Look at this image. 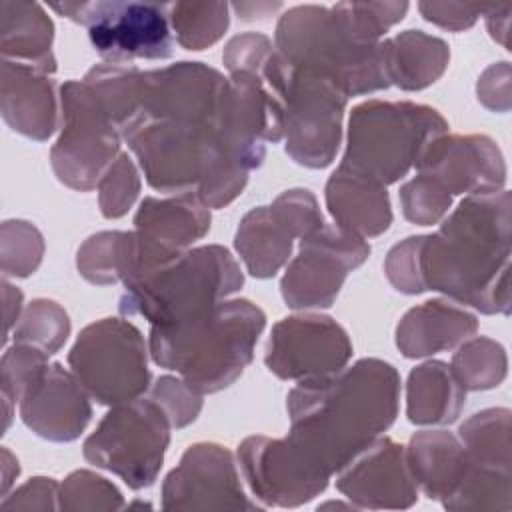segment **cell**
I'll return each instance as SVG.
<instances>
[{
	"mask_svg": "<svg viewBox=\"0 0 512 512\" xmlns=\"http://www.w3.org/2000/svg\"><path fill=\"white\" fill-rule=\"evenodd\" d=\"M400 204L406 220L418 226H432L452 206V196L428 174L418 172L400 188Z\"/></svg>",
	"mask_w": 512,
	"mask_h": 512,
	"instance_id": "f35d334b",
	"label": "cell"
},
{
	"mask_svg": "<svg viewBox=\"0 0 512 512\" xmlns=\"http://www.w3.org/2000/svg\"><path fill=\"white\" fill-rule=\"evenodd\" d=\"M466 390L442 360H428L410 370L406 382V416L412 424L434 426L458 420Z\"/></svg>",
	"mask_w": 512,
	"mask_h": 512,
	"instance_id": "484cf974",
	"label": "cell"
},
{
	"mask_svg": "<svg viewBox=\"0 0 512 512\" xmlns=\"http://www.w3.org/2000/svg\"><path fill=\"white\" fill-rule=\"evenodd\" d=\"M274 46L270 42L268 36L260 34V32H244L234 36L224 52H222V60L224 66L228 68V72H262L264 64L268 62V58L272 56Z\"/></svg>",
	"mask_w": 512,
	"mask_h": 512,
	"instance_id": "f6af8a7d",
	"label": "cell"
},
{
	"mask_svg": "<svg viewBox=\"0 0 512 512\" xmlns=\"http://www.w3.org/2000/svg\"><path fill=\"white\" fill-rule=\"evenodd\" d=\"M4 288V316H6V338L14 326V322H18L20 318V310H22V292L12 286L6 278L2 282Z\"/></svg>",
	"mask_w": 512,
	"mask_h": 512,
	"instance_id": "f907efd6",
	"label": "cell"
},
{
	"mask_svg": "<svg viewBox=\"0 0 512 512\" xmlns=\"http://www.w3.org/2000/svg\"><path fill=\"white\" fill-rule=\"evenodd\" d=\"M210 230V208L194 192L146 196L134 216V258L124 284L186 252Z\"/></svg>",
	"mask_w": 512,
	"mask_h": 512,
	"instance_id": "e0dca14e",
	"label": "cell"
},
{
	"mask_svg": "<svg viewBox=\"0 0 512 512\" xmlns=\"http://www.w3.org/2000/svg\"><path fill=\"white\" fill-rule=\"evenodd\" d=\"M468 464L490 472H510V410L488 408L470 416L458 430Z\"/></svg>",
	"mask_w": 512,
	"mask_h": 512,
	"instance_id": "f546056e",
	"label": "cell"
},
{
	"mask_svg": "<svg viewBox=\"0 0 512 512\" xmlns=\"http://www.w3.org/2000/svg\"><path fill=\"white\" fill-rule=\"evenodd\" d=\"M406 458L418 488L440 502L456 492L468 466L460 438L446 430L416 432L406 446Z\"/></svg>",
	"mask_w": 512,
	"mask_h": 512,
	"instance_id": "d4e9b609",
	"label": "cell"
},
{
	"mask_svg": "<svg viewBox=\"0 0 512 512\" xmlns=\"http://www.w3.org/2000/svg\"><path fill=\"white\" fill-rule=\"evenodd\" d=\"M44 254L40 230L26 220H6L0 230V260L4 278H26L36 272Z\"/></svg>",
	"mask_w": 512,
	"mask_h": 512,
	"instance_id": "d590c367",
	"label": "cell"
},
{
	"mask_svg": "<svg viewBox=\"0 0 512 512\" xmlns=\"http://www.w3.org/2000/svg\"><path fill=\"white\" fill-rule=\"evenodd\" d=\"M370 254V244L324 222L300 238V250L286 266L280 292L286 306L294 310L328 308L334 304L348 272L356 270Z\"/></svg>",
	"mask_w": 512,
	"mask_h": 512,
	"instance_id": "7c38bea8",
	"label": "cell"
},
{
	"mask_svg": "<svg viewBox=\"0 0 512 512\" xmlns=\"http://www.w3.org/2000/svg\"><path fill=\"white\" fill-rule=\"evenodd\" d=\"M478 100L494 110V112H508L510 110V64L498 62L490 64L476 84Z\"/></svg>",
	"mask_w": 512,
	"mask_h": 512,
	"instance_id": "c3c4849f",
	"label": "cell"
},
{
	"mask_svg": "<svg viewBox=\"0 0 512 512\" xmlns=\"http://www.w3.org/2000/svg\"><path fill=\"white\" fill-rule=\"evenodd\" d=\"M214 126L224 148L246 170L260 168L266 142L282 140V102L260 72H232Z\"/></svg>",
	"mask_w": 512,
	"mask_h": 512,
	"instance_id": "4fadbf2b",
	"label": "cell"
},
{
	"mask_svg": "<svg viewBox=\"0 0 512 512\" xmlns=\"http://www.w3.org/2000/svg\"><path fill=\"white\" fill-rule=\"evenodd\" d=\"M20 404L22 422L40 438L52 442L76 440L90 422V394L74 376L54 362L24 392Z\"/></svg>",
	"mask_w": 512,
	"mask_h": 512,
	"instance_id": "44dd1931",
	"label": "cell"
},
{
	"mask_svg": "<svg viewBox=\"0 0 512 512\" xmlns=\"http://www.w3.org/2000/svg\"><path fill=\"white\" fill-rule=\"evenodd\" d=\"M450 62L448 44L422 30H404L388 38L390 84L400 90H422L434 84Z\"/></svg>",
	"mask_w": 512,
	"mask_h": 512,
	"instance_id": "f1b7e54d",
	"label": "cell"
},
{
	"mask_svg": "<svg viewBox=\"0 0 512 512\" xmlns=\"http://www.w3.org/2000/svg\"><path fill=\"white\" fill-rule=\"evenodd\" d=\"M450 368L464 390H490L506 378L508 360L502 344L486 336H476L456 348Z\"/></svg>",
	"mask_w": 512,
	"mask_h": 512,
	"instance_id": "836d02e7",
	"label": "cell"
},
{
	"mask_svg": "<svg viewBox=\"0 0 512 512\" xmlns=\"http://www.w3.org/2000/svg\"><path fill=\"white\" fill-rule=\"evenodd\" d=\"M270 208L294 238H304L326 222L318 208L316 196L306 188H292L282 192L274 198Z\"/></svg>",
	"mask_w": 512,
	"mask_h": 512,
	"instance_id": "7bdbcfd3",
	"label": "cell"
},
{
	"mask_svg": "<svg viewBox=\"0 0 512 512\" xmlns=\"http://www.w3.org/2000/svg\"><path fill=\"white\" fill-rule=\"evenodd\" d=\"M70 334V318L66 310L48 298L32 300L18 318L12 338L18 344L34 346L42 352L56 354Z\"/></svg>",
	"mask_w": 512,
	"mask_h": 512,
	"instance_id": "e575fe53",
	"label": "cell"
},
{
	"mask_svg": "<svg viewBox=\"0 0 512 512\" xmlns=\"http://www.w3.org/2000/svg\"><path fill=\"white\" fill-rule=\"evenodd\" d=\"M510 192L466 196L434 234L420 236L426 290L482 314H510Z\"/></svg>",
	"mask_w": 512,
	"mask_h": 512,
	"instance_id": "7a4b0ae2",
	"label": "cell"
},
{
	"mask_svg": "<svg viewBox=\"0 0 512 512\" xmlns=\"http://www.w3.org/2000/svg\"><path fill=\"white\" fill-rule=\"evenodd\" d=\"M274 50L292 68L336 84L346 98L390 86L388 38L356 40L332 6L288 8L278 20Z\"/></svg>",
	"mask_w": 512,
	"mask_h": 512,
	"instance_id": "277c9868",
	"label": "cell"
},
{
	"mask_svg": "<svg viewBox=\"0 0 512 512\" xmlns=\"http://www.w3.org/2000/svg\"><path fill=\"white\" fill-rule=\"evenodd\" d=\"M140 192V176L128 154H118V158L104 172L98 182V204L104 218L124 216Z\"/></svg>",
	"mask_w": 512,
	"mask_h": 512,
	"instance_id": "60d3db41",
	"label": "cell"
},
{
	"mask_svg": "<svg viewBox=\"0 0 512 512\" xmlns=\"http://www.w3.org/2000/svg\"><path fill=\"white\" fill-rule=\"evenodd\" d=\"M260 74L282 102L286 154L306 168L330 166L342 140L348 98L330 80L286 64L276 50Z\"/></svg>",
	"mask_w": 512,
	"mask_h": 512,
	"instance_id": "52a82bcc",
	"label": "cell"
},
{
	"mask_svg": "<svg viewBox=\"0 0 512 512\" xmlns=\"http://www.w3.org/2000/svg\"><path fill=\"white\" fill-rule=\"evenodd\" d=\"M164 510H262L242 488L234 454L216 442L188 446L162 484Z\"/></svg>",
	"mask_w": 512,
	"mask_h": 512,
	"instance_id": "9a60e30c",
	"label": "cell"
},
{
	"mask_svg": "<svg viewBox=\"0 0 512 512\" xmlns=\"http://www.w3.org/2000/svg\"><path fill=\"white\" fill-rule=\"evenodd\" d=\"M294 236L270 206L244 214L234 236V248L254 278H272L290 258Z\"/></svg>",
	"mask_w": 512,
	"mask_h": 512,
	"instance_id": "83f0119b",
	"label": "cell"
},
{
	"mask_svg": "<svg viewBox=\"0 0 512 512\" xmlns=\"http://www.w3.org/2000/svg\"><path fill=\"white\" fill-rule=\"evenodd\" d=\"M400 376L362 358L338 372L298 380L288 392V438L330 476L348 466L398 416Z\"/></svg>",
	"mask_w": 512,
	"mask_h": 512,
	"instance_id": "6da1fadb",
	"label": "cell"
},
{
	"mask_svg": "<svg viewBox=\"0 0 512 512\" xmlns=\"http://www.w3.org/2000/svg\"><path fill=\"white\" fill-rule=\"evenodd\" d=\"M60 484L54 478L36 476L14 490L12 496H4V510H56L60 508Z\"/></svg>",
	"mask_w": 512,
	"mask_h": 512,
	"instance_id": "bcb514c9",
	"label": "cell"
},
{
	"mask_svg": "<svg viewBox=\"0 0 512 512\" xmlns=\"http://www.w3.org/2000/svg\"><path fill=\"white\" fill-rule=\"evenodd\" d=\"M58 510H118L124 506L120 490L106 478L90 472L76 470L60 484Z\"/></svg>",
	"mask_w": 512,
	"mask_h": 512,
	"instance_id": "74e56055",
	"label": "cell"
},
{
	"mask_svg": "<svg viewBox=\"0 0 512 512\" xmlns=\"http://www.w3.org/2000/svg\"><path fill=\"white\" fill-rule=\"evenodd\" d=\"M170 28L186 50H204L218 42L230 24L226 2H176L168 8Z\"/></svg>",
	"mask_w": 512,
	"mask_h": 512,
	"instance_id": "d6a6232c",
	"label": "cell"
},
{
	"mask_svg": "<svg viewBox=\"0 0 512 512\" xmlns=\"http://www.w3.org/2000/svg\"><path fill=\"white\" fill-rule=\"evenodd\" d=\"M60 126L50 150L52 170L68 188L88 192L118 158L122 134L84 80L60 86Z\"/></svg>",
	"mask_w": 512,
	"mask_h": 512,
	"instance_id": "30bf717a",
	"label": "cell"
},
{
	"mask_svg": "<svg viewBox=\"0 0 512 512\" xmlns=\"http://www.w3.org/2000/svg\"><path fill=\"white\" fill-rule=\"evenodd\" d=\"M264 326L266 314L250 300H220L176 324L152 326L148 352L154 364L178 372L200 394H212L240 378Z\"/></svg>",
	"mask_w": 512,
	"mask_h": 512,
	"instance_id": "3957f363",
	"label": "cell"
},
{
	"mask_svg": "<svg viewBox=\"0 0 512 512\" xmlns=\"http://www.w3.org/2000/svg\"><path fill=\"white\" fill-rule=\"evenodd\" d=\"M336 488L356 508L368 510H402L418 500L406 446L386 436H378L338 472Z\"/></svg>",
	"mask_w": 512,
	"mask_h": 512,
	"instance_id": "d6986e66",
	"label": "cell"
},
{
	"mask_svg": "<svg viewBox=\"0 0 512 512\" xmlns=\"http://www.w3.org/2000/svg\"><path fill=\"white\" fill-rule=\"evenodd\" d=\"M242 476L264 506L296 508L326 490L330 474L288 436H250L236 452Z\"/></svg>",
	"mask_w": 512,
	"mask_h": 512,
	"instance_id": "5bb4252c",
	"label": "cell"
},
{
	"mask_svg": "<svg viewBox=\"0 0 512 512\" xmlns=\"http://www.w3.org/2000/svg\"><path fill=\"white\" fill-rule=\"evenodd\" d=\"M418 246L420 236H408L406 240L392 246L386 256L384 272L390 284L404 294H420L424 292L420 280V266H418Z\"/></svg>",
	"mask_w": 512,
	"mask_h": 512,
	"instance_id": "ee69618b",
	"label": "cell"
},
{
	"mask_svg": "<svg viewBox=\"0 0 512 512\" xmlns=\"http://www.w3.org/2000/svg\"><path fill=\"white\" fill-rule=\"evenodd\" d=\"M332 8L356 40L380 42L382 34L404 18L408 2H338Z\"/></svg>",
	"mask_w": 512,
	"mask_h": 512,
	"instance_id": "8d00e7d4",
	"label": "cell"
},
{
	"mask_svg": "<svg viewBox=\"0 0 512 512\" xmlns=\"http://www.w3.org/2000/svg\"><path fill=\"white\" fill-rule=\"evenodd\" d=\"M326 206L336 226L364 240L380 236L392 224L386 186L344 162L326 182Z\"/></svg>",
	"mask_w": 512,
	"mask_h": 512,
	"instance_id": "603a6c76",
	"label": "cell"
},
{
	"mask_svg": "<svg viewBox=\"0 0 512 512\" xmlns=\"http://www.w3.org/2000/svg\"><path fill=\"white\" fill-rule=\"evenodd\" d=\"M448 134L438 110L408 100H368L350 112L342 162L384 186L406 176L428 146Z\"/></svg>",
	"mask_w": 512,
	"mask_h": 512,
	"instance_id": "8992f818",
	"label": "cell"
},
{
	"mask_svg": "<svg viewBox=\"0 0 512 512\" xmlns=\"http://www.w3.org/2000/svg\"><path fill=\"white\" fill-rule=\"evenodd\" d=\"M20 466L16 456H12V452L8 448H2V494L8 492L12 480L18 476Z\"/></svg>",
	"mask_w": 512,
	"mask_h": 512,
	"instance_id": "816d5d0a",
	"label": "cell"
},
{
	"mask_svg": "<svg viewBox=\"0 0 512 512\" xmlns=\"http://www.w3.org/2000/svg\"><path fill=\"white\" fill-rule=\"evenodd\" d=\"M350 358V336L334 318L296 314L272 326L264 364L282 380H306L338 372Z\"/></svg>",
	"mask_w": 512,
	"mask_h": 512,
	"instance_id": "2e32d148",
	"label": "cell"
},
{
	"mask_svg": "<svg viewBox=\"0 0 512 512\" xmlns=\"http://www.w3.org/2000/svg\"><path fill=\"white\" fill-rule=\"evenodd\" d=\"M134 258V234L120 230H106L92 234L78 248L76 266L82 278L90 284H116L130 272Z\"/></svg>",
	"mask_w": 512,
	"mask_h": 512,
	"instance_id": "1f68e13d",
	"label": "cell"
},
{
	"mask_svg": "<svg viewBox=\"0 0 512 512\" xmlns=\"http://www.w3.org/2000/svg\"><path fill=\"white\" fill-rule=\"evenodd\" d=\"M50 8L82 24L94 50L110 64H126L136 58L166 60L174 52L170 4L96 0L56 2Z\"/></svg>",
	"mask_w": 512,
	"mask_h": 512,
	"instance_id": "8fae6325",
	"label": "cell"
},
{
	"mask_svg": "<svg viewBox=\"0 0 512 512\" xmlns=\"http://www.w3.org/2000/svg\"><path fill=\"white\" fill-rule=\"evenodd\" d=\"M150 398L166 412L172 428L188 426L202 410V394L176 376H160L152 386Z\"/></svg>",
	"mask_w": 512,
	"mask_h": 512,
	"instance_id": "b9f144b4",
	"label": "cell"
},
{
	"mask_svg": "<svg viewBox=\"0 0 512 512\" xmlns=\"http://www.w3.org/2000/svg\"><path fill=\"white\" fill-rule=\"evenodd\" d=\"M2 60L34 64L56 72L54 24L38 2L2 0Z\"/></svg>",
	"mask_w": 512,
	"mask_h": 512,
	"instance_id": "4316f807",
	"label": "cell"
},
{
	"mask_svg": "<svg viewBox=\"0 0 512 512\" xmlns=\"http://www.w3.org/2000/svg\"><path fill=\"white\" fill-rule=\"evenodd\" d=\"M242 284L244 274L228 248L196 246L126 282L118 310L142 316L150 326H168L214 306Z\"/></svg>",
	"mask_w": 512,
	"mask_h": 512,
	"instance_id": "5b68a950",
	"label": "cell"
},
{
	"mask_svg": "<svg viewBox=\"0 0 512 512\" xmlns=\"http://www.w3.org/2000/svg\"><path fill=\"white\" fill-rule=\"evenodd\" d=\"M488 8L490 6L460 2H418V10L424 16V20L452 32H460L474 26L478 16H484Z\"/></svg>",
	"mask_w": 512,
	"mask_h": 512,
	"instance_id": "7dc6e473",
	"label": "cell"
},
{
	"mask_svg": "<svg viewBox=\"0 0 512 512\" xmlns=\"http://www.w3.org/2000/svg\"><path fill=\"white\" fill-rule=\"evenodd\" d=\"M478 320L452 300L434 298L410 308L396 326V346L406 358H424L472 338Z\"/></svg>",
	"mask_w": 512,
	"mask_h": 512,
	"instance_id": "cb8c5ba5",
	"label": "cell"
},
{
	"mask_svg": "<svg viewBox=\"0 0 512 512\" xmlns=\"http://www.w3.org/2000/svg\"><path fill=\"white\" fill-rule=\"evenodd\" d=\"M508 14H510L508 6H490L484 14L490 36L498 40L506 50H508V20H510Z\"/></svg>",
	"mask_w": 512,
	"mask_h": 512,
	"instance_id": "681fc988",
	"label": "cell"
},
{
	"mask_svg": "<svg viewBox=\"0 0 512 512\" xmlns=\"http://www.w3.org/2000/svg\"><path fill=\"white\" fill-rule=\"evenodd\" d=\"M84 82L96 94L104 112L122 130L138 116L142 104L144 72L128 64H96L92 66Z\"/></svg>",
	"mask_w": 512,
	"mask_h": 512,
	"instance_id": "4dcf8cb0",
	"label": "cell"
},
{
	"mask_svg": "<svg viewBox=\"0 0 512 512\" xmlns=\"http://www.w3.org/2000/svg\"><path fill=\"white\" fill-rule=\"evenodd\" d=\"M48 368V354L28 346L18 344L6 348L0 362V384L2 400L16 404L22 400L24 392L34 384V380Z\"/></svg>",
	"mask_w": 512,
	"mask_h": 512,
	"instance_id": "ab89813d",
	"label": "cell"
},
{
	"mask_svg": "<svg viewBox=\"0 0 512 512\" xmlns=\"http://www.w3.org/2000/svg\"><path fill=\"white\" fill-rule=\"evenodd\" d=\"M0 110L6 124L32 140H48L60 126L54 70L2 60Z\"/></svg>",
	"mask_w": 512,
	"mask_h": 512,
	"instance_id": "7402d4cb",
	"label": "cell"
},
{
	"mask_svg": "<svg viewBox=\"0 0 512 512\" xmlns=\"http://www.w3.org/2000/svg\"><path fill=\"white\" fill-rule=\"evenodd\" d=\"M416 170L434 178L452 198L504 190L506 164L498 144L484 134L436 138Z\"/></svg>",
	"mask_w": 512,
	"mask_h": 512,
	"instance_id": "ffe728a7",
	"label": "cell"
},
{
	"mask_svg": "<svg viewBox=\"0 0 512 512\" xmlns=\"http://www.w3.org/2000/svg\"><path fill=\"white\" fill-rule=\"evenodd\" d=\"M170 420L152 398L114 404L84 442V458L132 490L154 484L170 444Z\"/></svg>",
	"mask_w": 512,
	"mask_h": 512,
	"instance_id": "ba28073f",
	"label": "cell"
},
{
	"mask_svg": "<svg viewBox=\"0 0 512 512\" xmlns=\"http://www.w3.org/2000/svg\"><path fill=\"white\" fill-rule=\"evenodd\" d=\"M146 358L142 332L122 318L88 324L68 352V364L90 398L108 406L140 398L148 390Z\"/></svg>",
	"mask_w": 512,
	"mask_h": 512,
	"instance_id": "9c48e42d",
	"label": "cell"
},
{
	"mask_svg": "<svg viewBox=\"0 0 512 512\" xmlns=\"http://www.w3.org/2000/svg\"><path fill=\"white\" fill-rule=\"evenodd\" d=\"M224 86L226 78L202 62H176L146 70L136 118L214 124Z\"/></svg>",
	"mask_w": 512,
	"mask_h": 512,
	"instance_id": "ac0fdd59",
	"label": "cell"
}]
</instances>
